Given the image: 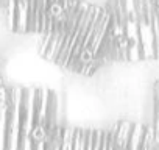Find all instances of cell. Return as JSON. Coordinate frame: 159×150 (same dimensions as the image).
I'll return each instance as SVG.
<instances>
[{
    "label": "cell",
    "mask_w": 159,
    "mask_h": 150,
    "mask_svg": "<svg viewBox=\"0 0 159 150\" xmlns=\"http://www.w3.org/2000/svg\"><path fill=\"white\" fill-rule=\"evenodd\" d=\"M151 2H153V5H154V8L159 11V0H151Z\"/></svg>",
    "instance_id": "ba28073f"
},
{
    "label": "cell",
    "mask_w": 159,
    "mask_h": 150,
    "mask_svg": "<svg viewBox=\"0 0 159 150\" xmlns=\"http://www.w3.org/2000/svg\"><path fill=\"white\" fill-rule=\"evenodd\" d=\"M108 130L114 141V150H159V141L150 124L117 120Z\"/></svg>",
    "instance_id": "5b68a950"
},
{
    "label": "cell",
    "mask_w": 159,
    "mask_h": 150,
    "mask_svg": "<svg viewBox=\"0 0 159 150\" xmlns=\"http://www.w3.org/2000/svg\"><path fill=\"white\" fill-rule=\"evenodd\" d=\"M38 53L69 73L92 77L112 63L109 14L105 5L80 2L66 24L39 36Z\"/></svg>",
    "instance_id": "6da1fadb"
},
{
    "label": "cell",
    "mask_w": 159,
    "mask_h": 150,
    "mask_svg": "<svg viewBox=\"0 0 159 150\" xmlns=\"http://www.w3.org/2000/svg\"><path fill=\"white\" fill-rule=\"evenodd\" d=\"M55 89L8 86L0 102V150H47L61 125Z\"/></svg>",
    "instance_id": "7a4b0ae2"
},
{
    "label": "cell",
    "mask_w": 159,
    "mask_h": 150,
    "mask_svg": "<svg viewBox=\"0 0 159 150\" xmlns=\"http://www.w3.org/2000/svg\"><path fill=\"white\" fill-rule=\"evenodd\" d=\"M47 150H114V141L108 128L59 127Z\"/></svg>",
    "instance_id": "277c9868"
},
{
    "label": "cell",
    "mask_w": 159,
    "mask_h": 150,
    "mask_svg": "<svg viewBox=\"0 0 159 150\" xmlns=\"http://www.w3.org/2000/svg\"><path fill=\"white\" fill-rule=\"evenodd\" d=\"M150 127L154 133V138L159 141V80L154 82L153 85V92H151V122Z\"/></svg>",
    "instance_id": "8992f818"
},
{
    "label": "cell",
    "mask_w": 159,
    "mask_h": 150,
    "mask_svg": "<svg viewBox=\"0 0 159 150\" xmlns=\"http://www.w3.org/2000/svg\"><path fill=\"white\" fill-rule=\"evenodd\" d=\"M112 63L159 61V11L151 0H109Z\"/></svg>",
    "instance_id": "3957f363"
},
{
    "label": "cell",
    "mask_w": 159,
    "mask_h": 150,
    "mask_svg": "<svg viewBox=\"0 0 159 150\" xmlns=\"http://www.w3.org/2000/svg\"><path fill=\"white\" fill-rule=\"evenodd\" d=\"M8 83H7V78H5V73H3V69H2V64H0V102L3 100L7 91H8Z\"/></svg>",
    "instance_id": "52a82bcc"
}]
</instances>
